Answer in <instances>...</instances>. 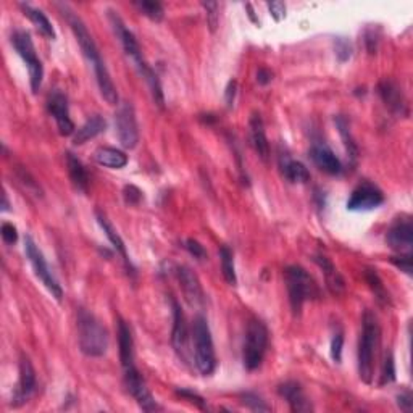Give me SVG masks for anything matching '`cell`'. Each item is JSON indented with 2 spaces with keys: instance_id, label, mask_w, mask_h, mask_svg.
<instances>
[{
  "instance_id": "6da1fadb",
  "label": "cell",
  "mask_w": 413,
  "mask_h": 413,
  "mask_svg": "<svg viewBox=\"0 0 413 413\" xmlns=\"http://www.w3.org/2000/svg\"><path fill=\"white\" fill-rule=\"evenodd\" d=\"M65 13H67V22L69 24V28H71L74 37H76L83 56L86 57L89 65H91L94 69V74H96V81H97L99 91H101V96L103 97V101H106L107 103H110V106H117L118 103L117 87L112 81L110 73H108L106 63H103L101 52H99V49L96 46V42H94L91 33L87 31L86 24L83 23V19L79 18L76 13L71 12V10H68V7L63 8V15Z\"/></svg>"
},
{
  "instance_id": "7a4b0ae2",
  "label": "cell",
  "mask_w": 413,
  "mask_h": 413,
  "mask_svg": "<svg viewBox=\"0 0 413 413\" xmlns=\"http://www.w3.org/2000/svg\"><path fill=\"white\" fill-rule=\"evenodd\" d=\"M108 19H110L113 31H115L118 41H119V44H121L124 53H126V57L131 60V62L134 63V67L137 68L139 74H141V76L147 81L149 87H151L152 97L155 99V101L162 99L163 89H162L160 79H158L157 73L153 71V69L146 63V60H144L136 36L129 31V29L126 28V24L123 23L121 17H119L117 12H113V10H108Z\"/></svg>"
},
{
  "instance_id": "3957f363",
  "label": "cell",
  "mask_w": 413,
  "mask_h": 413,
  "mask_svg": "<svg viewBox=\"0 0 413 413\" xmlns=\"http://www.w3.org/2000/svg\"><path fill=\"white\" fill-rule=\"evenodd\" d=\"M380 339L381 330L376 317L371 312H365L362 318L360 341H358V375L366 385H371L375 376V358Z\"/></svg>"
},
{
  "instance_id": "277c9868",
  "label": "cell",
  "mask_w": 413,
  "mask_h": 413,
  "mask_svg": "<svg viewBox=\"0 0 413 413\" xmlns=\"http://www.w3.org/2000/svg\"><path fill=\"white\" fill-rule=\"evenodd\" d=\"M78 344L87 357L106 355L110 344L106 326L84 308L78 312Z\"/></svg>"
},
{
  "instance_id": "5b68a950",
  "label": "cell",
  "mask_w": 413,
  "mask_h": 413,
  "mask_svg": "<svg viewBox=\"0 0 413 413\" xmlns=\"http://www.w3.org/2000/svg\"><path fill=\"white\" fill-rule=\"evenodd\" d=\"M191 339L194 346V365L201 375L210 376L217 370V355L210 326H208L207 318L203 315H197L194 318Z\"/></svg>"
},
{
  "instance_id": "8992f818",
  "label": "cell",
  "mask_w": 413,
  "mask_h": 413,
  "mask_svg": "<svg viewBox=\"0 0 413 413\" xmlns=\"http://www.w3.org/2000/svg\"><path fill=\"white\" fill-rule=\"evenodd\" d=\"M285 283L289 303L294 315H301L303 303L320 297V289L315 280L308 275L305 268L298 265H289L285 270Z\"/></svg>"
},
{
  "instance_id": "52a82bcc",
  "label": "cell",
  "mask_w": 413,
  "mask_h": 413,
  "mask_svg": "<svg viewBox=\"0 0 413 413\" xmlns=\"http://www.w3.org/2000/svg\"><path fill=\"white\" fill-rule=\"evenodd\" d=\"M268 349V328L265 323L253 318L247 323L242 346V363L247 371L257 370L262 365Z\"/></svg>"
},
{
  "instance_id": "ba28073f",
  "label": "cell",
  "mask_w": 413,
  "mask_h": 413,
  "mask_svg": "<svg viewBox=\"0 0 413 413\" xmlns=\"http://www.w3.org/2000/svg\"><path fill=\"white\" fill-rule=\"evenodd\" d=\"M12 44L15 47V51L19 57L23 58L24 65L28 68V74H29V84H31V91L34 94H37L39 89L42 86V79H44V67L42 62L37 57L36 47H34V42L31 39V34L24 29H17L12 34Z\"/></svg>"
},
{
  "instance_id": "9c48e42d",
  "label": "cell",
  "mask_w": 413,
  "mask_h": 413,
  "mask_svg": "<svg viewBox=\"0 0 413 413\" xmlns=\"http://www.w3.org/2000/svg\"><path fill=\"white\" fill-rule=\"evenodd\" d=\"M24 252H26L28 260L31 263L36 276L42 281V285L47 287V291L51 292L52 297H56L57 301H62L63 297L62 286H60L58 280L56 278V275H53L52 268L49 267L46 257H44L41 248L37 247V244L34 242V239L31 236L24 237Z\"/></svg>"
},
{
  "instance_id": "30bf717a",
  "label": "cell",
  "mask_w": 413,
  "mask_h": 413,
  "mask_svg": "<svg viewBox=\"0 0 413 413\" xmlns=\"http://www.w3.org/2000/svg\"><path fill=\"white\" fill-rule=\"evenodd\" d=\"M115 128L119 144L124 149H134L139 142V126L136 110L131 102H121L115 113Z\"/></svg>"
},
{
  "instance_id": "8fae6325",
  "label": "cell",
  "mask_w": 413,
  "mask_h": 413,
  "mask_svg": "<svg viewBox=\"0 0 413 413\" xmlns=\"http://www.w3.org/2000/svg\"><path fill=\"white\" fill-rule=\"evenodd\" d=\"M123 371H124V386H126L129 394L136 399L137 405L141 407L144 412L160 410V405L157 404L155 397L152 396L151 391H149L146 381H144V378L141 373H139L136 365L129 366Z\"/></svg>"
},
{
  "instance_id": "7c38bea8",
  "label": "cell",
  "mask_w": 413,
  "mask_h": 413,
  "mask_svg": "<svg viewBox=\"0 0 413 413\" xmlns=\"http://www.w3.org/2000/svg\"><path fill=\"white\" fill-rule=\"evenodd\" d=\"M385 202V194L378 186L371 183H362L352 191L347 201V210L351 212H368L380 207Z\"/></svg>"
},
{
  "instance_id": "4fadbf2b",
  "label": "cell",
  "mask_w": 413,
  "mask_h": 413,
  "mask_svg": "<svg viewBox=\"0 0 413 413\" xmlns=\"http://www.w3.org/2000/svg\"><path fill=\"white\" fill-rule=\"evenodd\" d=\"M386 242L392 251L399 253H412L413 248V223L410 217L396 218L386 235Z\"/></svg>"
},
{
  "instance_id": "5bb4252c",
  "label": "cell",
  "mask_w": 413,
  "mask_h": 413,
  "mask_svg": "<svg viewBox=\"0 0 413 413\" xmlns=\"http://www.w3.org/2000/svg\"><path fill=\"white\" fill-rule=\"evenodd\" d=\"M47 110L53 117L57 123L58 133L62 136H71L76 133V126H74L71 117H69V107L68 99L62 91H53L47 99Z\"/></svg>"
},
{
  "instance_id": "9a60e30c",
  "label": "cell",
  "mask_w": 413,
  "mask_h": 413,
  "mask_svg": "<svg viewBox=\"0 0 413 413\" xmlns=\"http://www.w3.org/2000/svg\"><path fill=\"white\" fill-rule=\"evenodd\" d=\"M173 330H171V344L175 347L176 354L183 362H189V341H191V332H189L186 317H184L183 308L173 298Z\"/></svg>"
},
{
  "instance_id": "2e32d148",
  "label": "cell",
  "mask_w": 413,
  "mask_h": 413,
  "mask_svg": "<svg viewBox=\"0 0 413 413\" xmlns=\"http://www.w3.org/2000/svg\"><path fill=\"white\" fill-rule=\"evenodd\" d=\"M34 391H36V371H34L29 358L23 355L19 360V376L12 397V407H22L26 404Z\"/></svg>"
},
{
  "instance_id": "e0dca14e",
  "label": "cell",
  "mask_w": 413,
  "mask_h": 413,
  "mask_svg": "<svg viewBox=\"0 0 413 413\" xmlns=\"http://www.w3.org/2000/svg\"><path fill=\"white\" fill-rule=\"evenodd\" d=\"M176 278L179 281V286H181L183 289L184 297H186V301L189 302V305L201 307L202 303L205 302V294H203L202 285L196 276V273L189 267L181 265L176 268Z\"/></svg>"
},
{
  "instance_id": "ac0fdd59",
  "label": "cell",
  "mask_w": 413,
  "mask_h": 413,
  "mask_svg": "<svg viewBox=\"0 0 413 413\" xmlns=\"http://www.w3.org/2000/svg\"><path fill=\"white\" fill-rule=\"evenodd\" d=\"M278 394L287 402V405H289V409L292 412L303 413V412L313 410L310 399H308L301 385L296 381H286L278 386Z\"/></svg>"
},
{
  "instance_id": "d6986e66",
  "label": "cell",
  "mask_w": 413,
  "mask_h": 413,
  "mask_svg": "<svg viewBox=\"0 0 413 413\" xmlns=\"http://www.w3.org/2000/svg\"><path fill=\"white\" fill-rule=\"evenodd\" d=\"M310 157L313 163L328 175H339L342 171L341 160L326 144H313L310 149Z\"/></svg>"
},
{
  "instance_id": "ffe728a7",
  "label": "cell",
  "mask_w": 413,
  "mask_h": 413,
  "mask_svg": "<svg viewBox=\"0 0 413 413\" xmlns=\"http://www.w3.org/2000/svg\"><path fill=\"white\" fill-rule=\"evenodd\" d=\"M378 91H380V96L382 102L386 103V107L389 108L391 112H394L396 115L405 117L409 110H407V102L404 94H402V89L397 86L394 81H382L378 86Z\"/></svg>"
},
{
  "instance_id": "44dd1931",
  "label": "cell",
  "mask_w": 413,
  "mask_h": 413,
  "mask_svg": "<svg viewBox=\"0 0 413 413\" xmlns=\"http://www.w3.org/2000/svg\"><path fill=\"white\" fill-rule=\"evenodd\" d=\"M248 134H251L253 151H255L257 155L260 157L263 162H268V157H270V144H268L267 139L265 124H263V119L258 113H253L251 119H248Z\"/></svg>"
},
{
  "instance_id": "7402d4cb",
  "label": "cell",
  "mask_w": 413,
  "mask_h": 413,
  "mask_svg": "<svg viewBox=\"0 0 413 413\" xmlns=\"http://www.w3.org/2000/svg\"><path fill=\"white\" fill-rule=\"evenodd\" d=\"M118 347H119V362L123 370L134 366V341L133 335L126 321L119 318L118 320Z\"/></svg>"
},
{
  "instance_id": "603a6c76",
  "label": "cell",
  "mask_w": 413,
  "mask_h": 413,
  "mask_svg": "<svg viewBox=\"0 0 413 413\" xmlns=\"http://www.w3.org/2000/svg\"><path fill=\"white\" fill-rule=\"evenodd\" d=\"M96 218H97L99 226L102 228L103 233H106V236H107L108 241H110L113 248H115L117 253H119V255H121L124 265L128 267V270H131V273H134V267H133V263H131V260H129V257H128L126 246H124L123 239L119 237V235L117 233L115 228H113L112 223L108 221V218L106 215H103L102 212H96Z\"/></svg>"
},
{
  "instance_id": "cb8c5ba5",
  "label": "cell",
  "mask_w": 413,
  "mask_h": 413,
  "mask_svg": "<svg viewBox=\"0 0 413 413\" xmlns=\"http://www.w3.org/2000/svg\"><path fill=\"white\" fill-rule=\"evenodd\" d=\"M107 129V121L101 115H94L83 124L81 128L76 129V133L73 134V144L74 146H83L91 139L97 137L99 134L103 133Z\"/></svg>"
},
{
  "instance_id": "d4e9b609",
  "label": "cell",
  "mask_w": 413,
  "mask_h": 413,
  "mask_svg": "<svg viewBox=\"0 0 413 413\" xmlns=\"http://www.w3.org/2000/svg\"><path fill=\"white\" fill-rule=\"evenodd\" d=\"M313 260H315L317 265L323 270L328 289H330L335 296H339L341 292H344L346 283H344V280H342V276L339 275V271L336 270V267L332 265V263L328 260L326 257H321V255L315 257Z\"/></svg>"
},
{
  "instance_id": "484cf974",
  "label": "cell",
  "mask_w": 413,
  "mask_h": 413,
  "mask_svg": "<svg viewBox=\"0 0 413 413\" xmlns=\"http://www.w3.org/2000/svg\"><path fill=\"white\" fill-rule=\"evenodd\" d=\"M19 8H22L23 13L31 19V23L37 28V31L41 33L44 37L52 39V41L57 37L56 29H53L52 23L49 22V18L46 17V13H44L42 10L33 7V5L29 3H19Z\"/></svg>"
},
{
  "instance_id": "4316f807",
  "label": "cell",
  "mask_w": 413,
  "mask_h": 413,
  "mask_svg": "<svg viewBox=\"0 0 413 413\" xmlns=\"http://www.w3.org/2000/svg\"><path fill=\"white\" fill-rule=\"evenodd\" d=\"M281 173L292 184H305L310 181V173H308L307 167L287 155L281 157Z\"/></svg>"
},
{
  "instance_id": "83f0119b",
  "label": "cell",
  "mask_w": 413,
  "mask_h": 413,
  "mask_svg": "<svg viewBox=\"0 0 413 413\" xmlns=\"http://www.w3.org/2000/svg\"><path fill=\"white\" fill-rule=\"evenodd\" d=\"M67 168H68V175L69 179H71L73 186L78 189L79 192H87L89 187V176L84 165L79 160L78 157H74L71 152L67 153Z\"/></svg>"
},
{
  "instance_id": "f1b7e54d",
  "label": "cell",
  "mask_w": 413,
  "mask_h": 413,
  "mask_svg": "<svg viewBox=\"0 0 413 413\" xmlns=\"http://www.w3.org/2000/svg\"><path fill=\"white\" fill-rule=\"evenodd\" d=\"M94 158L99 165L107 167V168H119L126 167L128 163V155L121 151H118L115 147H99L96 152H94Z\"/></svg>"
},
{
  "instance_id": "f546056e",
  "label": "cell",
  "mask_w": 413,
  "mask_h": 413,
  "mask_svg": "<svg viewBox=\"0 0 413 413\" xmlns=\"http://www.w3.org/2000/svg\"><path fill=\"white\" fill-rule=\"evenodd\" d=\"M220 262H221V273L223 278L228 285L236 286L237 276H236V268H235V257H233V252L230 247L223 246L220 248Z\"/></svg>"
},
{
  "instance_id": "4dcf8cb0",
  "label": "cell",
  "mask_w": 413,
  "mask_h": 413,
  "mask_svg": "<svg viewBox=\"0 0 413 413\" xmlns=\"http://www.w3.org/2000/svg\"><path fill=\"white\" fill-rule=\"evenodd\" d=\"M365 280L368 283V286L371 287V291L375 292V297L378 298V302L382 303V305L389 303V294L386 292V287H385V285H382L381 278L378 276L376 270H366Z\"/></svg>"
},
{
  "instance_id": "1f68e13d",
  "label": "cell",
  "mask_w": 413,
  "mask_h": 413,
  "mask_svg": "<svg viewBox=\"0 0 413 413\" xmlns=\"http://www.w3.org/2000/svg\"><path fill=\"white\" fill-rule=\"evenodd\" d=\"M336 126H337V129H339V134H341L342 141H344L347 153H349V157L355 162L358 151H357V144L354 142V137H352V134L349 131V123H347V119L344 117H337L336 118Z\"/></svg>"
},
{
  "instance_id": "d6a6232c",
  "label": "cell",
  "mask_w": 413,
  "mask_h": 413,
  "mask_svg": "<svg viewBox=\"0 0 413 413\" xmlns=\"http://www.w3.org/2000/svg\"><path fill=\"white\" fill-rule=\"evenodd\" d=\"M139 12H141L144 17L151 18L152 22H162L163 15H165V10H163V5L160 2H152V0H139V2H134Z\"/></svg>"
},
{
  "instance_id": "836d02e7",
  "label": "cell",
  "mask_w": 413,
  "mask_h": 413,
  "mask_svg": "<svg viewBox=\"0 0 413 413\" xmlns=\"http://www.w3.org/2000/svg\"><path fill=\"white\" fill-rule=\"evenodd\" d=\"M241 404L252 412H271V407L255 392H242Z\"/></svg>"
},
{
  "instance_id": "e575fe53",
  "label": "cell",
  "mask_w": 413,
  "mask_h": 413,
  "mask_svg": "<svg viewBox=\"0 0 413 413\" xmlns=\"http://www.w3.org/2000/svg\"><path fill=\"white\" fill-rule=\"evenodd\" d=\"M335 51H336V57L339 58V62H347L352 57V46L351 42L344 37H336L335 41Z\"/></svg>"
},
{
  "instance_id": "d590c367",
  "label": "cell",
  "mask_w": 413,
  "mask_h": 413,
  "mask_svg": "<svg viewBox=\"0 0 413 413\" xmlns=\"http://www.w3.org/2000/svg\"><path fill=\"white\" fill-rule=\"evenodd\" d=\"M202 7L205 8L207 12V23L208 26H210V31L215 33V29L218 26V18H220V15H218V8H220V5L217 2H203Z\"/></svg>"
},
{
  "instance_id": "8d00e7d4",
  "label": "cell",
  "mask_w": 413,
  "mask_h": 413,
  "mask_svg": "<svg viewBox=\"0 0 413 413\" xmlns=\"http://www.w3.org/2000/svg\"><path fill=\"white\" fill-rule=\"evenodd\" d=\"M396 380V365H394V357L389 354L385 360V366H382V375H381V385H389Z\"/></svg>"
},
{
  "instance_id": "74e56055",
  "label": "cell",
  "mask_w": 413,
  "mask_h": 413,
  "mask_svg": "<svg viewBox=\"0 0 413 413\" xmlns=\"http://www.w3.org/2000/svg\"><path fill=\"white\" fill-rule=\"evenodd\" d=\"M391 263L404 271L405 275L412 276V253H401L397 257H391Z\"/></svg>"
},
{
  "instance_id": "f35d334b",
  "label": "cell",
  "mask_w": 413,
  "mask_h": 413,
  "mask_svg": "<svg viewBox=\"0 0 413 413\" xmlns=\"http://www.w3.org/2000/svg\"><path fill=\"white\" fill-rule=\"evenodd\" d=\"M342 346H344V335L342 332H336L335 337L331 341V358L336 363L341 362L342 358Z\"/></svg>"
},
{
  "instance_id": "ab89813d",
  "label": "cell",
  "mask_w": 413,
  "mask_h": 413,
  "mask_svg": "<svg viewBox=\"0 0 413 413\" xmlns=\"http://www.w3.org/2000/svg\"><path fill=\"white\" fill-rule=\"evenodd\" d=\"M176 394L179 397H183V399H186L191 402V404H194L196 407H199V409H205V399L203 397H201L199 394H196V392L189 391V389H178Z\"/></svg>"
},
{
  "instance_id": "60d3db41",
  "label": "cell",
  "mask_w": 413,
  "mask_h": 413,
  "mask_svg": "<svg viewBox=\"0 0 413 413\" xmlns=\"http://www.w3.org/2000/svg\"><path fill=\"white\" fill-rule=\"evenodd\" d=\"M184 247H186V251L194 255L196 258H205L207 257V252L203 246H201L196 239H187L186 242H184Z\"/></svg>"
},
{
  "instance_id": "b9f144b4",
  "label": "cell",
  "mask_w": 413,
  "mask_h": 413,
  "mask_svg": "<svg viewBox=\"0 0 413 413\" xmlns=\"http://www.w3.org/2000/svg\"><path fill=\"white\" fill-rule=\"evenodd\" d=\"M2 239L5 244H8V246H12V244L18 241L17 228H15L12 223H3L2 225Z\"/></svg>"
},
{
  "instance_id": "7bdbcfd3",
  "label": "cell",
  "mask_w": 413,
  "mask_h": 413,
  "mask_svg": "<svg viewBox=\"0 0 413 413\" xmlns=\"http://www.w3.org/2000/svg\"><path fill=\"white\" fill-rule=\"evenodd\" d=\"M123 196H124V201H126L129 205H136V203H139V201L142 199V192L139 191L136 186H126L123 191Z\"/></svg>"
},
{
  "instance_id": "ee69618b",
  "label": "cell",
  "mask_w": 413,
  "mask_h": 413,
  "mask_svg": "<svg viewBox=\"0 0 413 413\" xmlns=\"http://www.w3.org/2000/svg\"><path fill=\"white\" fill-rule=\"evenodd\" d=\"M267 7H268V10H270L271 17L275 18V22H281V19L286 17V3H283V2H268Z\"/></svg>"
},
{
  "instance_id": "f6af8a7d",
  "label": "cell",
  "mask_w": 413,
  "mask_h": 413,
  "mask_svg": "<svg viewBox=\"0 0 413 413\" xmlns=\"http://www.w3.org/2000/svg\"><path fill=\"white\" fill-rule=\"evenodd\" d=\"M397 405H399L401 410L404 412H412L413 409V397L410 391H404L397 396Z\"/></svg>"
},
{
  "instance_id": "bcb514c9",
  "label": "cell",
  "mask_w": 413,
  "mask_h": 413,
  "mask_svg": "<svg viewBox=\"0 0 413 413\" xmlns=\"http://www.w3.org/2000/svg\"><path fill=\"white\" fill-rule=\"evenodd\" d=\"M236 92H237V83L235 81V79H231V81L228 83L226 91H225V102H226L228 108H233V106H235Z\"/></svg>"
},
{
  "instance_id": "7dc6e473",
  "label": "cell",
  "mask_w": 413,
  "mask_h": 413,
  "mask_svg": "<svg viewBox=\"0 0 413 413\" xmlns=\"http://www.w3.org/2000/svg\"><path fill=\"white\" fill-rule=\"evenodd\" d=\"M273 73L268 68H258L257 71V83L262 84V86H267L268 83H271Z\"/></svg>"
},
{
  "instance_id": "c3c4849f",
  "label": "cell",
  "mask_w": 413,
  "mask_h": 413,
  "mask_svg": "<svg viewBox=\"0 0 413 413\" xmlns=\"http://www.w3.org/2000/svg\"><path fill=\"white\" fill-rule=\"evenodd\" d=\"M2 212H8V199H7V194H3V205H2Z\"/></svg>"
}]
</instances>
